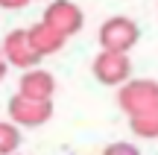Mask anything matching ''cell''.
Returning a JSON list of instances; mask_svg holds the SVG:
<instances>
[{"label":"cell","instance_id":"7a4b0ae2","mask_svg":"<svg viewBox=\"0 0 158 155\" xmlns=\"http://www.w3.org/2000/svg\"><path fill=\"white\" fill-rule=\"evenodd\" d=\"M141 38V29L132 18L126 15H114L108 21H102L100 27V47L106 53H129Z\"/></svg>","mask_w":158,"mask_h":155},{"label":"cell","instance_id":"3957f363","mask_svg":"<svg viewBox=\"0 0 158 155\" xmlns=\"http://www.w3.org/2000/svg\"><path fill=\"white\" fill-rule=\"evenodd\" d=\"M94 76L102 85H111V88L120 85L123 88L126 82H132V59H129V53H106L102 50L94 59Z\"/></svg>","mask_w":158,"mask_h":155},{"label":"cell","instance_id":"5b68a950","mask_svg":"<svg viewBox=\"0 0 158 155\" xmlns=\"http://www.w3.org/2000/svg\"><path fill=\"white\" fill-rule=\"evenodd\" d=\"M9 117H12V123H21V126H27V129L44 126L53 117V100L38 103V100H27V97H21V94H15V97L9 100Z\"/></svg>","mask_w":158,"mask_h":155},{"label":"cell","instance_id":"8992f818","mask_svg":"<svg viewBox=\"0 0 158 155\" xmlns=\"http://www.w3.org/2000/svg\"><path fill=\"white\" fill-rule=\"evenodd\" d=\"M44 23H50L56 32H62L64 38H70V35H76L79 29H82V9H79L76 3H68V0H56V3H50L44 9V18H41Z\"/></svg>","mask_w":158,"mask_h":155},{"label":"cell","instance_id":"ba28073f","mask_svg":"<svg viewBox=\"0 0 158 155\" xmlns=\"http://www.w3.org/2000/svg\"><path fill=\"white\" fill-rule=\"evenodd\" d=\"M27 35H29L32 50L38 53L41 59H44V56H53V53H59V50L64 47V41H68L62 32H56V29H53L50 23H44V21L32 23V27L27 29Z\"/></svg>","mask_w":158,"mask_h":155},{"label":"cell","instance_id":"7c38bea8","mask_svg":"<svg viewBox=\"0 0 158 155\" xmlns=\"http://www.w3.org/2000/svg\"><path fill=\"white\" fill-rule=\"evenodd\" d=\"M0 6L3 9H21V6H27V0H0Z\"/></svg>","mask_w":158,"mask_h":155},{"label":"cell","instance_id":"30bf717a","mask_svg":"<svg viewBox=\"0 0 158 155\" xmlns=\"http://www.w3.org/2000/svg\"><path fill=\"white\" fill-rule=\"evenodd\" d=\"M18 146H21V129L15 123L0 120V155H18Z\"/></svg>","mask_w":158,"mask_h":155},{"label":"cell","instance_id":"4fadbf2b","mask_svg":"<svg viewBox=\"0 0 158 155\" xmlns=\"http://www.w3.org/2000/svg\"><path fill=\"white\" fill-rule=\"evenodd\" d=\"M6 70H9V64H6V59H3V50H0V79L6 76Z\"/></svg>","mask_w":158,"mask_h":155},{"label":"cell","instance_id":"9c48e42d","mask_svg":"<svg viewBox=\"0 0 158 155\" xmlns=\"http://www.w3.org/2000/svg\"><path fill=\"white\" fill-rule=\"evenodd\" d=\"M129 129L138 138H147V141L158 138V108L147 111V114H141V117H129Z\"/></svg>","mask_w":158,"mask_h":155},{"label":"cell","instance_id":"8fae6325","mask_svg":"<svg viewBox=\"0 0 158 155\" xmlns=\"http://www.w3.org/2000/svg\"><path fill=\"white\" fill-rule=\"evenodd\" d=\"M102 155H141V149L132 146V144H111V146L102 149Z\"/></svg>","mask_w":158,"mask_h":155},{"label":"cell","instance_id":"52a82bcc","mask_svg":"<svg viewBox=\"0 0 158 155\" xmlns=\"http://www.w3.org/2000/svg\"><path fill=\"white\" fill-rule=\"evenodd\" d=\"M18 94L27 100H38V103H47V100H53V94H56V76L50 73V70H27V73L21 76V85H18Z\"/></svg>","mask_w":158,"mask_h":155},{"label":"cell","instance_id":"277c9868","mask_svg":"<svg viewBox=\"0 0 158 155\" xmlns=\"http://www.w3.org/2000/svg\"><path fill=\"white\" fill-rule=\"evenodd\" d=\"M0 50H3L6 64H15V67H21V70H35L38 62H41V56L32 50V44H29L27 29H12L3 38Z\"/></svg>","mask_w":158,"mask_h":155},{"label":"cell","instance_id":"6da1fadb","mask_svg":"<svg viewBox=\"0 0 158 155\" xmlns=\"http://www.w3.org/2000/svg\"><path fill=\"white\" fill-rule=\"evenodd\" d=\"M117 105L129 117H141L158 108V82L155 79H132L117 91Z\"/></svg>","mask_w":158,"mask_h":155}]
</instances>
